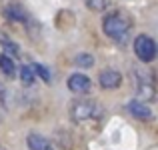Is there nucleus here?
<instances>
[{"label":"nucleus","instance_id":"20e7f679","mask_svg":"<svg viewBox=\"0 0 158 150\" xmlns=\"http://www.w3.org/2000/svg\"><path fill=\"white\" fill-rule=\"evenodd\" d=\"M156 52H158V46L150 36L140 34V36L134 38V54L140 62H144V64H146V62H152L156 58Z\"/></svg>","mask_w":158,"mask_h":150},{"label":"nucleus","instance_id":"1a4fd4ad","mask_svg":"<svg viewBox=\"0 0 158 150\" xmlns=\"http://www.w3.org/2000/svg\"><path fill=\"white\" fill-rule=\"evenodd\" d=\"M26 144H28V148H30V150H46L48 146H50V142H48L42 134H36V132L28 134Z\"/></svg>","mask_w":158,"mask_h":150},{"label":"nucleus","instance_id":"2eb2a0df","mask_svg":"<svg viewBox=\"0 0 158 150\" xmlns=\"http://www.w3.org/2000/svg\"><path fill=\"white\" fill-rule=\"evenodd\" d=\"M46 150H54V148H52V146H48V148H46Z\"/></svg>","mask_w":158,"mask_h":150},{"label":"nucleus","instance_id":"6e6552de","mask_svg":"<svg viewBox=\"0 0 158 150\" xmlns=\"http://www.w3.org/2000/svg\"><path fill=\"white\" fill-rule=\"evenodd\" d=\"M0 70H2L4 76L14 78V74H16V62H14V58L8 56V54H0Z\"/></svg>","mask_w":158,"mask_h":150},{"label":"nucleus","instance_id":"ddd939ff","mask_svg":"<svg viewBox=\"0 0 158 150\" xmlns=\"http://www.w3.org/2000/svg\"><path fill=\"white\" fill-rule=\"evenodd\" d=\"M2 46H4V50H6V52H10L8 56H12V58L18 56V46H16L14 42H10V40H4V38H2Z\"/></svg>","mask_w":158,"mask_h":150},{"label":"nucleus","instance_id":"9b49d317","mask_svg":"<svg viewBox=\"0 0 158 150\" xmlns=\"http://www.w3.org/2000/svg\"><path fill=\"white\" fill-rule=\"evenodd\" d=\"M74 64H76L78 68H92L94 56H92V54H88V52H80V54L74 56Z\"/></svg>","mask_w":158,"mask_h":150},{"label":"nucleus","instance_id":"0eeeda50","mask_svg":"<svg viewBox=\"0 0 158 150\" xmlns=\"http://www.w3.org/2000/svg\"><path fill=\"white\" fill-rule=\"evenodd\" d=\"M126 110L138 120H152V110L146 106V102H142V100H138V98L130 100V102L126 104Z\"/></svg>","mask_w":158,"mask_h":150},{"label":"nucleus","instance_id":"9d476101","mask_svg":"<svg viewBox=\"0 0 158 150\" xmlns=\"http://www.w3.org/2000/svg\"><path fill=\"white\" fill-rule=\"evenodd\" d=\"M34 78H36V72L32 68V64L20 66V80H22V84H26V86L34 84Z\"/></svg>","mask_w":158,"mask_h":150},{"label":"nucleus","instance_id":"f257e3e1","mask_svg":"<svg viewBox=\"0 0 158 150\" xmlns=\"http://www.w3.org/2000/svg\"><path fill=\"white\" fill-rule=\"evenodd\" d=\"M102 30L110 40H114L116 44H126L128 36L132 30V20L124 12H112L106 14L102 20Z\"/></svg>","mask_w":158,"mask_h":150},{"label":"nucleus","instance_id":"7ed1b4c3","mask_svg":"<svg viewBox=\"0 0 158 150\" xmlns=\"http://www.w3.org/2000/svg\"><path fill=\"white\" fill-rule=\"evenodd\" d=\"M70 116L74 122H84L100 116V106L92 100H76L70 104Z\"/></svg>","mask_w":158,"mask_h":150},{"label":"nucleus","instance_id":"39448f33","mask_svg":"<svg viewBox=\"0 0 158 150\" xmlns=\"http://www.w3.org/2000/svg\"><path fill=\"white\" fill-rule=\"evenodd\" d=\"M68 90L74 94H86L90 90V78L86 74H80V72H74L68 76Z\"/></svg>","mask_w":158,"mask_h":150},{"label":"nucleus","instance_id":"f8f14e48","mask_svg":"<svg viewBox=\"0 0 158 150\" xmlns=\"http://www.w3.org/2000/svg\"><path fill=\"white\" fill-rule=\"evenodd\" d=\"M108 2H110V0H86V6H88L90 10L102 12V10L108 6Z\"/></svg>","mask_w":158,"mask_h":150},{"label":"nucleus","instance_id":"f03ea898","mask_svg":"<svg viewBox=\"0 0 158 150\" xmlns=\"http://www.w3.org/2000/svg\"><path fill=\"white\" fill-rule=\"evenodd\" d=\"M134 84H136V94H138V100L142 102H150V100L156 98V84L154 78H152L150 72L146 70H134Z\"/></svg>","mask_w":158,"mask_h":150},{"label":"nucleus","instance_id":"423d86ee","mask_svg":"<svg viewBox=\"0 0 158 150\" xmlns=\"http://www.w3.org/2000/svg\"><path fill=\"white\" fill-rule=\"evenodd\" d=\"M98 82H100V86L104 90H114V88H118V86L122 84V74H120L118 70L106 68V70H102V72H100Z\"/></svg>","mask_w":158,"mask_h":150},{"label":"nucleus","instance_id":"4468645a","mask_svg":"<svg viewBox=\"0 0 158 150\" xmlns=\"http://www.w3.org/2000/svg\"><path fill=\"white\" fill-rule=\"evenodd\" d=\"M32 68H34V72L38 74L40 78H44V82H50V72H48L44 66H40V64H32Z\"/></svg>","mask_w":158,"mask_h":150}]
</instances>
